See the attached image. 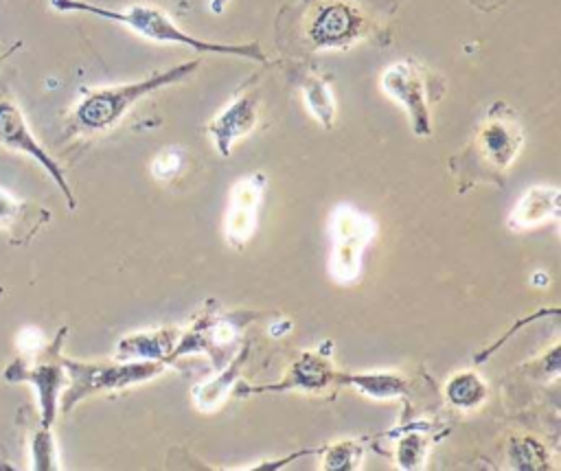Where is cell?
<instances>
[{"mask_svg":"<svg viewBox=\"0 0 561 471\" xmlns=\"http://www.w3.org/2000/svg\"><path fill=\"white\" fill-rule=\"evenodd\" d=\"M50 9L59 13H88L114 24H121L129 28L131 33L158 42V44H180L186 48H193L195 53H213V55H234L252 61H265V53L261 50L259 42L248 44H219L208 42L195 35H188L182 31L162 9L149 7V4H129L123 9L101 7L85 0H48Z\"/></svg>","mask_w":561,"mask_h":471,"instance_id":"1","label":"cell"},{"mask_svg":"<svg viewBox=\"0 0 561 471\" xmlns=\"http://www.w3.org/2000/svg\"><path fill=\"white\" fill-rule=\"evenodd\" d=\"M524 145V127L506 103H493L471 142L454 158V171L467 182H502Z\"/></svg>","mask_w":561,"mask_h":471,"instance_id":"2","label":"cell"},{"mask_svg":"<svg viewBox=\"0 0 561 471\" xmlns=\"http://www.w3.org/2000/svg\"><path fill=\"white\" fill-rule=\"evenodd\" d=\"M197 68H199V59H193V61L171 66L167 70L151 72L149 77H142L138 81L88 90L83 92V96L72 110V116H70L72 129L83 134L107 131L116 127L142 99H147L149 94L162 88L184 81Z\"/></svg>","mask_w":561,"mask_h":471,"instance_id":"3","label":"cell"},{"mask_svg":"<svg viewBox=\"0 0 561 471\" xmlns=\"http://www.w3.org/2000/svg\"><path fill=\"white\" fill-rule=\"evenodd\" d=\"M392 0H305L302 39L313 50L348 48L366 39L390 13Z\"/></svg>","mask_w":561,"mask_h":471,"instance_id":"4","label":"cell"},{"mask_svg":"<svg viewBox=\"0 0 561 471\" xmlns=\"http://www.w3.org/2000/svg\"><path fill=\"white\" fill-rule=\"evenodd\" d=\"M167 361H79L64 357L66 388L59 399V412L68 414L79 401L101 392H116L158 377Z\"/></svg>","mask_w":561,"mask_h":471,"instance_id":"5","label":"cell"},{"mask_svg":"<svg viewBox=\"0 0 561 471\" xmlns=\"http://www.w3.org/2000/svg\"><path fill=\"white\" fill-rule=\"evenodd\" d=\"M66 331L68 329H61L53 342L42 344L33 353H24L4 370L7 381L33 386L37 394L39 423L46 427H53L59 414V399L68 381L66 368H64V355H61Z\"/></svg>","mask_w":561,"mask_h":471,"instance_id":"6","label":"cell"},{"mask_svg":"<svg viewBox=\"0 0 561 471\" xmlns=\"http://www.w3.org/2000/svg\"><path fill=\"white\" fill-rule=\"evenodd\" d=\"M440 77L414 57L392 61L381 72V90L408 114L416 136L432 134V103L440 99Z\"/></svg>","mask_w":561,"mask_h":471,"instance_id":"7","label":"cell"},{"mask_svg":"<svg viewBox=\"0 0 561 471\" xmlns=\"http://www.w3.org/2000/svg\"><path fill=\"white\" fill-rule=\"evenodd\" d=\"M254 318H259V313L254 311L221 313L217 307L210 305L202 313H197L191 326L178 337L167 361L171 364L182 355L206 353L213 359V368L219 370L230 361L228 357H232L243 324H248Z\"/></svg>","mask_w":561,"mask_h":471,"instance_id":"8","label":"cell"},{"mask_svg":"<svg viewBox=\"0 0 561 471\" xmlns=\"http://www.w3.org/2000/svg\"><path fill=\"white\" fill-rule=\"evenodd\" d=\"M375 221L353 204H340L331 215V276L340 285L355 283L364 252L375 237Z\"/></svg>","mask_w":561,"mask_h":471,"instance_id":"9","label":"cell"},{"mask_svg":"<svg viewBox=\"0 0 561 471\" xmlns=\"http://www.w3.org/2000/svg\"><path fill=\"white\" fill-rule=\"evenodd\" d=\"M0 147L22 153L31 160H35L57 184V188L64 193L70 208L77 206L72 188L66 180V173L61 164L44 149V145L35 138V134L28 127V120L20 105L11 96H0Z\"/></svg>","mask_w":561,"mask_h":471,"instance_id":"10","label":"cell"},{"mask_svg":"<svg viewBox=\"0 0 561 471\" xmlns=\"http://www.w3.org/2000/svg\"><path fill=\"white\" fill-rule=\"evenodd\" d=\"M261 112V92L254 85L243 88L234 99L208 123V136L213 138L219 156H230V149L237 140L248 136L256 123Z\"/></svg>","mask_w":561,"mask_h":471,"instance_id":"11","label":"cell"},{"mask_svg":"<svg viewBox=\"0 0 561 471\" xmlns=\"http://www.w3.org/2000/svg\"><path fill=\"white\" fill-rule=\"evenodd\" d=\"M267 177L261 171H254L241 177L230 193V204L226 212V239L232 248H243L256 230L259 210L265 193Z\"/></svg>","mask_w":561,"mask_h":471,"instance_id":"12","label":"cell"},{"mask_svg":"<svg viewBox=\"0 0 561 471\" xmlns=\"http://www.w3.org/2000/svg\"><path fill=\"white\" fill-rule=\"evenodd\" d=\"M337 372L331 359H327L322 353L307 351L300 353V357L287 368L283 381L252 388V392H287V390H300V392H320L331 383H337Z\"/></svg>","mask_w":561,"mask_h":471,"instance_id":"13","label":"cell"},{"mask_svg":"<svg viewBox=\"0 0 561 471\" xmlns=\"http://www.w3.org/2000/svg\"><path fill=\"white\" fill-rule=\"evenodd\" d=\"M178 337H180V331L171 329V326L123 335L116 342L114 359H121V361H167L175 342H178Z\"/></svg>","mask_w":561,"mask_h":471,"instance_id":"14","label":"cell"},{"mask_svg":"<svg viewBox=\"0 0 561 471\" xmlns=\"http://www.w3.org/2000/svg\"><path fill=\"white\" fill-rule=\"evenodd\" d=\"M48 219L50 212L46 208L15 199L9 191L0 188V228L7 230L13 241L26 243Z\"/></svg>","mask_w":561,"mask_h":471,"instance_id":"15","label":"cell"},{"mask_svg":"<svg viewBox=\"0 0 561 471\" xmlns=\"http://www.w3.org/2000/svg\"><path fill=\"white\" fill-rule=\"evenodd\" d=\"M559 219V188L554 186H533L526 191L515 210L511 212V228L513 230H528L546 221Z\"/></svg>","mask_w":561,"mask_h":471,"instance_id":"16","label":"cell"},{"mask_svg":"<svg viewBox=\"0 0 561 471\" xmlns=\"http://www.w3.org/2000/svg\"><path fill=\"white\" fill-rule=\"evenodd\" d=\"M248 359V346H241L239 353L224 366L219 368V375L204 381L197 390H195V405L202 410V412H213L215 407H219L228 392L232 390L234 381L239 379L241 375V366L245 364Z\"/></svg>","mask_w":561,"mask_h":471,"instance_id":"17","label":"cell"},{"mask_svg":"<svg viewBox=\"0 0 561 471\" xmlns=\"http://www.w3.org/2000/svg\"><path fill=\"white\" fill-rule=\"evenodd\" d=\"M300 92L313 118L324 129H331L335 123V99L329 88V79L316 70H307L300 74Z\"/></svg>","mask_w":561,"mask_h":471,"instance_id":"18","label":"cell"},{"mask_svg":"<svg viewBox=\"0 0 561 471\" xmlns=\"http://www.w3.org/2000/svg\"><path fill=\"white\" fill-rule=\"evenodd\" d=\"M436 440V425L430 423H414L401 432L397 443V467L399 469H419L425 462L427 451Z\"/></svg>","mask_w":561,"mask_h":471,"instance_id":"19","label":"cell"},{"mask_svg":"<svg viewBox=\"0 0 561 471\" xmlns=\"http://www.w3.org/2000/svg\"><path fill=\"white\" fill-rule=\"evenodd\" d=\"M337 383H348L373 399H392L408 390L405 379L394 372H337Z\"/></svg>","mask_w":561,"mask_h":471,"instance_id":"20","label":"cell"},{"mask_svg":"<svg viewBox=\"0 0 561 471\" xmlns=\"http://www.w3.org/2000/svg\"><path fill=\"white\" fill-rule=\"evenodd\" d=\"M445 399L458 410H473L486 399V383L478 372H458L447 381Z\"/></svg>","mask_w":561,"mask_h":471,"instance_id":"21","label":"cell"},{"mask_svg":"<svg viewBox=\"0 0 561 471\" xmlns=\"http://www.w3.org/2000/svg\"><path fill=\"white\" fill-rule=\"evenodd\" d=\"M366 447L357 440H340L322 449V469L327 471H351L359 469Z\"/></svg>","mask_w":561,"mask_h":471,"instance_id":"22","label":"cell"},{"mask_svg":"<svg viewBox=\"0 0 561 471\" xmlns=\"http://www.w3.org/2000/svg\"><path fill=\"white\" fill-rule=\"evenodd\" d=\"M53 427H46L39 423L37 432L31 436V467L39 469V471H50V469H59V456H57V445L53 438Z\"/></svg>","mask_w":561,"mask_h":471,"instance_id":"23","label":"cell"},{"mask_svg":"<svg viewBox=\"0 0 561 471\" xmlns=\"http://www.w3.org/2000/svg\"><path fill=\"white\" fill-rule=\"evenodd\" d=\"M513 462L519 469H543L546 467V456L543 447H539L533 440H517L513 445Z\"/></svg>","mask_w":561,"mask_h":471,"instance_id":"24","label":"cell"},{"mask_svg":"<svg viewBox=\"0 0 561 471\" xmlns=\"http://www.w3.org/2000/svg\"><path fill=\"white\" fill-rule=\"evenodd\" d=\"M182 166V151L178 147H167L164 151H160L151 164V173L156 180H171Z\"/></svg>","mask_w":561,"mask_h":471,"instance_id":"25","label":"cell"},{"mask_svg":"<svg viewBox=\"0 0 561 471\" xmlns=\"http://www.w3.org/2000/svg\"><path fill=\"white\" fill-rule=\"evenodd\" d=\"M228 2H230V0H210V2H208V4H210V11H213V13H217V15H219V13H224V11H226V7H228Z\"/></svg>","mask_w":561,"mask_h":471,"instance_id":"26","label":"cell"},{"mask_svg":"<svg viewBox=\"0 0 561 471\" xmlns=\"http://www.w3.org/2000/svg\"><path fill=\"white\" fill-rule=\"evenodd\" d=\"M18 48H20V42H15V44H13V46H11V48H9V50H4V53H0V64H2V61H4V59H9V57H11V55H13V53H15V50H18Z\"/></svg>","mask_w":561,"mask_h":471,"instance_id":"27","label":"cell"}]
</instances>
